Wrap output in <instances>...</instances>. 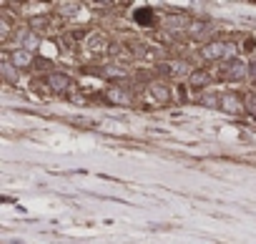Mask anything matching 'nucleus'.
<instances>
[{
	"instance_id": "nucleus-1",
	"label": "nucleus",
	"mask_w": 256,
	"mask_h": 244,
	"mask_svg": "<svg viewBox=\"0 0 256 244\" xmlns=\"http://www.w3.org/2000/svg\"><path fill=\"white\" fill-rule=\"evenodd\" d=\"M218 73H221L224 78H241V76L246 73V66H244L238 58H234V61H226V63H221Z\"/></svg>"
},
{
	"instance_id": "nucleus-2",
	"label": "nucleus",
	"mask_w": 256,
	"mask_h": 244,
	"mask_svg": "<svg viewBox=\"0 0 256 244\" xmlns=\"http://www.w3.org/2000/svg\"><path fill=\"white\" fill-rule=\"evenodd\" d=\"M46 81H48V86H50L53 91H58V93H60V91H66V88L70 86V78H68V76H63V73H50Z\"/></svg>"
},
{
	"instance_id": "nucleus-3",
	"label": "nucleus",
	"mask_w": 256,
	"mask_h": 244,
	"mask_svg": "<svg viewBox=\"0 0 256 244\" xmlns=\"http://www.w3.org/2000/svg\"><path fill=\"white\" fill-rule=\"evenodd\" d=\"M224 51H234L231 46H224V43H211L204 48V58H218Z\"/></svg>"
},
{
	"instance_id": "nucleus-4",
	"label": "nucleus",
	"mask_w": 256,
	"mask_h": 244,
	"mask_svg": "<svg viewBox=\"0 0 256 244\" xmlns=\"http://www.w3.org/2000/svg\"><path fill=\"white\" fill-rule=\"evenodd\" d=\"M221 106H224L226 111H231V113H238V111H241V98H238V96H224V98H221Z\"/></svg>"
},
{
	"instance_id": "nucleus-5",
	"label": "nucleus",
	"mask_w": 256,
	"mask_h": 244,
	"mask_svg": "<svg viewBox=\"0 0 256 244\" xmlns=\"http://www.w3.org/2000/svg\"><path fill=\"white\" fill-rule=\"evenodd\" d=\"M214 81V76H208V71H196L194 76H191V83L194 86H208Z\"/></svg>"
},
{
	"instance_id": "nucleus-6",
	"label": "nucleus",
	"mask_w": 256,
	"mask_h": 244,
	"mask_svg": "<svg viewBox=\"0 0 256 244\" xmlns=\"http://www.w3.org/2000/svg\"><path fill=\"white\" fill-rule=\"evenodd\" d=\"M151 93H154V98H156L158 103H168V98H171V96H168V88H166V86H158V83L151 86Z\"/></svg>"
},
{
	"instance_id": "nucleus-7",
	"label": "nucleus",
	"mask_w": 256,
	"mask_h": 244,
	"mask_svg": "<svg viewBox=\"0 0 256 244\" xmlns=\"http://www.w3.org/2000/svg\"><path fill=\"white\" fill-rule=\"evenodd\" d=\"M13 63H16V66H30V63H33V56H30L28 51H16V53H13Z\"/></svg>"
},
{
	"instance_id": "nucleus-8",
	"label": "nucleus",
	"mask_w": 256,
	"mask_h": 244,
	"mask_svg": "<svg viewBox=\"0 0 256 244\" xmlns=\"http://www.w3.org/2000/svg\"><path fill=\"white\" fill-rule=\"evenodd\" d=\"M136 18H138L141 23H151V11H146V8H144V11H138V16H136Z\"/></svg>"
},
{
	"instance_id": "nucleus-9",
	"label": "nucleus",
	"mask_w": 256,
	"mask_h": 244,
	"mask_svg": "<svg viewBox=\"0 0 256 244\" xmlns=\"http://www.w3.org/2000/svg\"><path fill=\"white\" fill-rule=\"evenodd\" d=\"M246 106H248V111H251V113H256V93H251V96H248Z\"/></svg>"
}]
</instances>
